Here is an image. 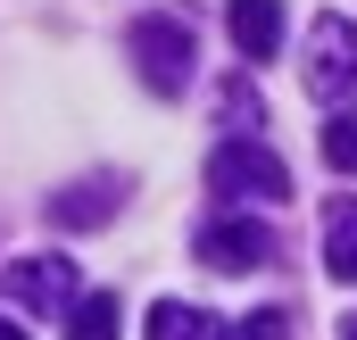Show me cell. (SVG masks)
Segmentation results:
<instances>
[{"instance_id": "ba28073f", "label": "cell", "mask_w": 357, "mask_h": 340, "mask_svg": "<svg viewBox=\"0 0 357 340\" xmlns=\"http://www.w3.org/2000/svg\"><path fill=\"white\" fill-rule=\"evenodd\" d=\"M142 340H225V324L208 307H191V299H158L150 324H142Z\"/></svg>"}, {"instance_id": "3957f363", "label": "cell", "mask_w": 357, "mask_h": 340, "mask_svg": "<svg viewBox=\"0 0 357 340\" xmlns=\"http://www.w3.org/2000/svg\"><path fill=\"white\" fill-rule=\"evenodd\" d=\"M199 265L208 274H258V265H274L282 257V241H274L266 224H250V216H216V224H199Z\"/></svg>"}, {"instance_id": "6da1fadb", "label": "cell", "mask_w": 357, "mask_h": 340, "mask_svg": "<svg viewBox=\"0 0 357 340\" xmlns=\"http://www.w3.org/2000/svg\"><path fill=\"white\" fill-rule=\"evenodd\" d=\"M125 50H133V67H142V84L158 91V100H175L191 84V25L183 17H133V33H125Z\"/></svg>"}, {"instance_id": "8fae6325", "label": "cell", "mask_w": 357, "mask_h": 340, "mask_svg": "<svg viewBox=\"0 0 357 340\" xmlns=\"http://www.w3.org/2000/svg\"><path fill=\"white\" fill-rule=\"evenodd\" d=\"M258 116H266V100L250 75H233V84L216 91V125H233V133H258Z\"/></svg>"}, {"instance_id": "9a60e30c", "label": "cell", "mask_w": 357, "mask_h": 340, "mask_svg": "<svg viewBox=\"0 0 357 340\" xmlns=\"http://www.w3.org/2000/svg\"><path fill=\"white\" fill-rule=\"evenodd\" d=\"M341 340H357V316H341Z\"/></svg>"}, {"instance_id": "7a4b0ae2", "label": "cell", "mask_w": 357, "mask_h": 340, "mask_svg": "<svg viewBox=\"0 0 357 340\" xmlns=\"http://www.w3.org/2000/svg\"><path fill=\"white\" fill-rule=\"evenodd\" d=\"M208 183H216L225 199H291V167L274 158L266 141H250V133L216 141V158H208Z\"/></svg>"}, {"instance_id": "8992f818", "label": "cell", "mask_w": 357, "mask_h": 340, "mask_svg": "<svg viewBox=\"0 0 357 340\" xmlns=\"http://www.w3.org/2000/svg\"><path fill=\"white\" fill-rule=\"evenodd\" d=\"M116 208H125V174H100V183H75V191H59V199H50V224L84 233V224H108Z\"/></svg>"}, {"instance_id": "7c38bea8", "label": "cell", "mask_w": 357, "mask_h": 340, "mask_svg": "<svg viewBox=\"0 0 357 340\" xmlns=\"http://www.w3.org/2000/svg\"><path fill=\"white\" fill-rule=\"evenodd\" d=\"M324 167H341V174H357V108H341V116L324 125Z\"/></svg>"}, {"instance_id": "5bb4252c", "label": "cell", "mask_w": 357, "mask_h": 340, "mask_svg": "<svg viewBox=\"0 0 357 340\" xmlns=\"http://www.w3.org/2000/svg\"><path fill=\"white\" fill-rule=\"evenodd\" d=\"M0 340H33V332H25V324H8V316H0Z\"/></svg>"}, {"instance_id": "30bf717a", "label": "cell", "mask_w": 357, "mask_h": 340, "mask_svg": "<svg viewBox=\"0 0 357 340\" xmlns=\"http://www.w3.org/2000/svg\"><path fill=\"white\" fill-rule=\"evenodd\" d=\"M116 324H125V307L108 299V291H75V307H67V340H116Z\"/></svg>"}, {"instance_id": "5b68a950", "label": "cell", "mask_w": 357, "mask_h": 340, "mask_svg": "<svg viewBox=\"0 0 357 340\" xmlns=\"http://www.w3.org/2000/svg\"><path fill=\"white\" fill-rule=\"evenodd\" d=\"M0 291L25 316H67L75 307V265L67 257H17V265H0Z\"/></svg>"}, {"instance_id": "4fadbf2b", "label": "cell", "mask_w": 357, "mask_h": 340, "mask_svg": "<svg viewBox=\"0 0 357 340\" xmlns=\"http://www.w3.org/2000/svg\"><path fill=\"white\" fill-rule=\"evenodd\" d=\"M225 340H291V307H258V316H241Z\"/></svg>"}, {"instance_id": "52a82bcc", "label": "cell", "mask_w": 357, "mask_h": 340, "mask_svg": "<svg viewBox=\"0 0 357 340\" xmlns=\"http://www.w3.org/2000/svg\"><path fill=\"white\" fill-rule=\"evenodd\" d=\"M225 33L241 59H274L282 50V0H233L225 8Z\"/></svg>"}, {"instance_id": "9c48e42d", "label": "cell", "mask_w": 357, "mask_h": 340, "mask_svg": "<svg viewBox=\"0 0 357 340\" xmlns=\"http://www.w3.org/2000/svg\"><path fill=\"white\" fill-rule=\"evenodd\" d=\"M324 274L333 282H357V199H333L324 208Z\"/></svg>"}, {"instance_id": "277c9868", "label": "cell", "mask_w": 357, "mask_h": 340, "mask_svg": "<svg viewBox=\"0 0 357 340\" xmlns=\"http://www.w3.org/2000/svg\"><path fill=\"white\" fill-rule=\"evenodd\" d=\"M299 75H307L316 100H349L357 91V25L349 17H316L307 25V67Z\"/></svg>"}]
</instances>
